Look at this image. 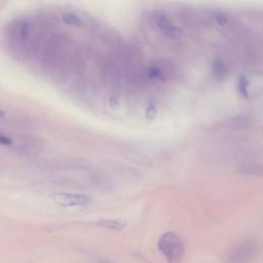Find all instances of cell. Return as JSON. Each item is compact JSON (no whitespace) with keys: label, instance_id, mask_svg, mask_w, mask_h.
I'll return each mask as SVG.
<instances>
[{"label":"cell","instance_id":"cell-1","mask_svg":"<svg viewBox=\"0 0 263 263\" xmlns=\"http://www.w3.org/2000/svg\"><path fill=\"white\" fill-rule=\"evenodd\" d=\"M34 25L27 17L11 21L5 29V38L10 50L20 57L30 53L33 42Z\"/></svg>","mask_w":263,"mask_h":263},{"label":"cell","instance_id":"cell-2","mask_svg":"<svg viewBox=\"0 0 263 263\" xmlns=\"http://www.w3.org/2000/svg\"><path fill=\"white\" fill-rule=\"evenodd\" d=\"M157 247L167 263H180L184 256V243L175 232L167 231L161 234L157 241Z\"/></svg>","mask_w":263,"mask_h":263},{"label":"cell","instance_id":"cell-3","mask_svg":"<svg viewBox=\"0 0 263 263\" xmlns=\"http://www.w3.org/2000/svg\"><path fill=\"white\" fill-rule=\"evenodd\" d=\"M148 21L151 23L155 30L165 37L176 39L182 34L181 29L168 17V15L160 10H153L149 13Z\"/></svg>","mask_w":263,"mask_h":263},{"label":"cell","instance_id":"cell-4","mask_svg":"<svg viewBox=\"0 0 263 263\" xmlns=\"http://www.w3.org/2000/svg\"><path fill=\"white\" fill-rule=\"evenodd\" d=\"M258 251L257 245L246 240L236 243L227 255V263H250Z\"/></svg>","mask_w":263,"mask_h":263},{"label":"cell","instance_id":"cell-5","mask_svg":"<svg viewBox=\"0 0 263 263\" xmlns=\"http://www.w3.org/2000/svg\"><path fill=\"white\" fill-rule=\"evenodd\" d=\"M52 199L58 204L67 208L85 206L91 202V198L88 195L72 192H57L52 194Z\"/></svg>","mask_w":263,"mask_h":263},{"label":"cell","instance_id":"cell-6","mask_svg":"<svg viewBox=\"0 0 263 263\" xmlns=\"http://www.w3.org/2000/svg\"><path fill=\"white\" fill-rule=\"evenodd\" d=\"M263 87V82L259 77H250L243 78L241 80V84H239V88L241 89V93L246 97L256 96L260 92V88Z\"/></svg>","mask_w":263,"mask_h":263},{"label":"cell","instance_id":"cell-7","mask_svg":"<svg viewBox=\"0 0 263 263\" xmlns=\"http://www.w3.org/2000/svg\"><path fill=\"white\" fill-rule=\"evenodd\" d=\"M251 120L252 118L247 114H238L224 120L223 127L228 129H233V130L242 129L251 124Z\"/></svg>","mask_w":263,"mask_h":263},{"label":"cell","instance_id":"cell-8","mask_svg":"<svg viewBox=\"0 0 263 263\" xmlns=\"http://www.w3.org/2000/svg\"><path fill=\"white\" fill-rule=\"evenodd\" d=\"M237 172L245 176L262 177L263 176V164L258 162H246L239 165Z\"/></svg>","mask_w":263,"mask_h":263},{"label":"cell","instance_id":"cell-9","mask_svg":"<svg viewBox=\"0 0 263 263\" xmlns=\"http://www.w3.org/2000/svg\"><path fill=\"white\" fill-rule=\"evenodd\" d=\"M213 70L218 77H224L227 75V67L223 62H217Z\"/></svg>","mask_w":263,"mask_h":263},{"label":"cell","instance_id":"cell-10","mask_svg":"<svg viewBox=\"0 0 263 263\" xmlns=\"http://www.w3.org/2000/svg\"><path fill=\"white\" fill-rule=\"evenodd\" d=\"M102 225L104 227H107V228H110V229H115V230H120L124 227V224L121 221H114V220L103 221Z\"/></svg>","mask_w":263,"mask_h":263},{"label":"cell","instance_id":"cell-11","mask_svg":"<svg viewBox=\"0 0 263 263\" xmlns=\"http://www.w3.org/2000/svg\"><path fill=\"white\" fill-rule=\"evenodd\" d=\"M12 144H13V140L10 137H8L7 135H5L2 132H0V145L11 146Z\"/></svg>","mask_w":263,"mask_h":263},{"label":"cell","instance_id":"cell-12","mask_svg":"<svg viewBox=\"0 0 263 263\" xmlns=\"http://www.w3.org/2000/svg\"><path fill=\"white\" fill-rule=\"evenodd\" d=\"M95 263H112V262L107 261V260H102V259H100V260H97Z\"/></svg>","mask_w":263,"mask_h":263},{"label":"cell","instance_id":"cell-13","mask_svg":"<svg viewBox=\"0 0 263 263\" xmlns=\"http://www.w3.org/2000/svg\"><path fill=\"white\" fill-rule=\"evenodd\" d=\"M5 115V111L0 108V117H3Z\"/></svg>","mask_w":263,"mask_h":263}]
</instances>
